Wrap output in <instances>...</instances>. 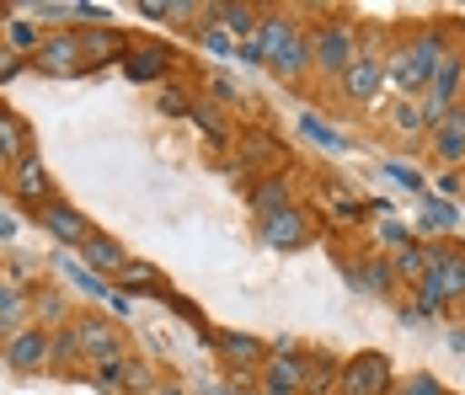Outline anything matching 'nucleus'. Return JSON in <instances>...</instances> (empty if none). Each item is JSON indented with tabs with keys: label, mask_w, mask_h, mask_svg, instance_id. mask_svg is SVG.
I'll use <instances>...</instances> for the list:
<instances>
[{
	"label": "nucleus",
	"mask_w": 465,
	"mask_h": 395,
	"mask_svg": "<svg viewBox=\"0 0 465 395\" xmlns=\"http://www.w3.org/2000/svg\"><path fill=\"white\" fill-rule=\"evenodd\" d=\"M439 64H444V38H439V33H422L412 48H401V54L391 59V81L401 91H418V86L433 81Z\"/></svg>",
	"instance_id": "1"
},
{
	"label": "nucleus",
	"mask_w": 465,
	"mask_h": 395,
	"mask_svg": "<svg viewBox=\"0 0 465 395\" xmlns=\"http://www.w3.org/2000/svg\"><path fill=\"white\" fill-rule=\"evenodd\" d=\"M359 54H353V27H316V38H311V64L326 70V75H348V64H353Z\"/></svg>",
	"instance_id": "2"
},
{
	"label": "nucleus",
	"mask_w": 465,
	"mask_h": 395,
	"mask_svg": "<svg viewBox=\"0 0 465 395\" xmlns=\"http://www.w3.org/2000/svg\"><path fill=\"white\" fill-rule=\"evenodd\" d=\"M422 283H433L444 300H465V257L444 252V246H422Z\"/></svg>",
	"instance_id": "3"
},
{
	"label": "nucleus",
	"mask_w": 465,
	"mask_h": 395,
	"mask_svg": "<svg viewBox=\"0 0 465 395\" xmlns=\"http://www.w3.org/2000/svg\"><path fill=\"white\" fill-rule=\"evenodd\" d=\"M337 385H342V395H385V385H391V358H385V352L353 358Z\"/></svg>",
	"instance_id": "4"
},
{
	"label": "nucleus",
	"mask_w": 465,
	"mask_h": 395,
	"mask_svg": "<svg viewBox=\"0 0 465 395\" xmlns=\"http://www.w3.org/2000/svg\"><path fill=\"white\" fill-rule=\"evenodd\" d=\"M33 70H44V75H75V70H81V38H75V33L44 38L38 54H33Z\"/></svg>",
	"instance_id": "5"
},
{
	"label": "nucleus",
	"mask_w": 465,
	"mask_h": 395,
	"mask_svg": "<svg viewBox=\"0 0 465 395\" xmlns=\"http://www.w3.org/2000/svg\"><path fill=\"white\" fill-rule=\"evenodd\" d=\"M38 220H44V230L59 241V246H86L96 230L86 224V214L81 209H64V203H48V209H38Z\"/></svg>",
	"instance_id": "6"
},
{
	"label": "nucleus",
	"mask_w": 465,
	"mask_h": 395,
	"mask_svg": "<svg viewBox=\"0 0 465 395\" xmlns=\"http://www.w3.org/2000/svg\"><path fill=\"white\" fill-rule=\"evenodd\" d=\"M385 64L374 59V54H359L353 64H348V75H342V86H348V96H359V102H374L380 96V86H385Z\"/></svg>",
	"instance_id": "7"
},
{
	"label": "nucleus",
	"mask_w": 465,
	"mask_h": 395,
	"mask_svg": "<svg viewBox=\"0 0 465 395\" xmlns=\"http://www.w3.org/2000/svg\"><path fill=\"white\" fill-rule=\"evenodd\" d=\"M75 337H81V352H86L92 363L124 358V352H118V331H113V321H75Z\"/></svg>",
	"instance_id": "8"
},
{
	"label": "nucleus",
	"mask_w": 465,
	"mask_h": 395,
	"mask_svg": "<svg viewBox=\"0 0 465 395\" xmlns=\"http://www.w3.org/2000/svg\"><path fill=\"white\" fill-rule=\"evenodd\" d=\"M113 59H124V38H118L113 27H86V33H81V70L113 64Z\"/></svg>",
	"instance_id": "9"
},
{
	"label": "nucleus",
	"mask_w": 465,
	"mask_h": 395,
	"mask_svg": "<svg viewBox=\"0 0 465 395\" xmlns=\"http://www.w3.org/2000/svg\"><path fill=\"white\" fill-rule=\"evenodd\" d=\"M44 358H48V337L38 331V326L16 331V337L5 342V363H11V369H22V374H27V369H38Z\"/></svg>",
	"instance_id": "10"
},
{
	"label": "nucleus",
	"mask_w": 465,
	"mask_h": 395,
	"mask_svg": "<svg viewBox=\"0 0 465 395\" xmlns=\"http://www.w3.org/2000/svg\"><path fill=\"white\" fill-rule=\"evenodd\" d=\"M11 187H16V193H22V198L33 203V209H38V203L48 209V193H54V182H48V172L38 166V161H33V155L11 166Z\"/></svg>",
	"instance_id": "11"
},
{
	"label": "nucleus",
	"mask_w": 465,
	"mask_h": 395,
	"mask_svg": "<svg viewBox=\"0 0 465 395\" xmlns=\"http://www.w3.org/2000/svg\"><path fill=\"white\" fill-rule=\"evenodd\" d=\"M166 64H172V54H166L161 44H144V48H129V54H124L129 81H161V75H166Z\"/></svg>",
	"instance_id": "12"
},
{
	"label": "nucleus",
	"mask_w": 465,
	"mask_h": 395,
	"mask_svg": "<svg viewBox=\"0 0 465 395\" xmlns=\"http://www.w3.org/2000/svg\"><path fill=\"white\" fill-rule=\"evenodd\" d=\"M433 144H439V155H444L450 166L465 161V107H450L444 123H433Z\"/></svg>",
	"instance_id": "13"
},
{
	"label": "nucleus",
	"mask_w": 465,
	"mask_h": 395,
	"mask_svg": "<svg viewBox=\"0 0 465 395\" xmlns=\"http://www.w3.org/2000/svg\"><path fill=\"white\" fill-rule=\"evenodd\" d=\"M262 241H268V246H283V252L300 246V241H305V214H300V209H283L273 220H262Z\"/></svg>",
	"instance_id": "14"
},
{
	"label": "nucleus",
	"mask_w": 465,
	"mask_h": 395,
	"mask_svg": "<svg viewBox=\"0 0 465 395\" xmlns=\"http://www.w3.org/2000/svg\"><path fill=\"white\" fill-rule=\"evenodd\" d=\"M300 385H305V363L300 358H289V352L268 358V395H294Z\"/></svg>",
	"instance_id": "15"
},
{
	"label": "nucleus",
	"mask_w": 465,
	"mask_h": 395,
	"mask_svg": "<svg viewBox=\"0 0 465 395\" xmlns=\"http://www.w3.org/2000/svg\"><path fill=\"white\" fill-rule=\"evenodd\" d=\"M81 252H86V267H92V272H124V267H129L124 246H118L113 235H92Z\"/></svg>",
	"instance_id": "16"
},
{
	"label": "nucleus",
	"mask_w": 465,
	"mask_h": 395,
	"mask_svg": "<svg viewBox=\"0 0 465 395\" xmlns=\"http://www.w3.org/2000/svg\"><path fill=\"white\" fill-rule=\"evenodd\" d=\"M27 150H33V139H27V123H22L16 113H0V155L16 166V161H27Z\"/></svg>",
	"instance_id": "17"
},
{
	"label": "nucleus",
	"mask_w": 465,
	"mask_h": 395,
	"mask_svg": "<svg viewBox=\"0 0 465 395\" xmlns=\"http://www.w3.org/2000/svg\"><path fill=\"white\" fill-rule=\"evenodd\" d=\"M252 209L262 214V220H273L289 209V182L283 176H268V182H257V193H252Z\"/></svg>",
	"instance_id": "18"
},
{
	"label": "nucleus",
	"mask_w": 465,
	"mask_h": 395,
	"mask_svg": "<svg viewBox=\"0 0 465 395\" xmlns=\"http://www.w3.org/2000/svg\"><path fill=\"white\" fill-rule=\"evenodd\" d=\"M273 70H279V75H289V81H294L300 70H311V44H305V38L294 33V38H289V44H283L279 54H273Z\"/></svg>",
	"instance_id": "19"
},
{
	"label": "nucleus",
	"mask_w": 465,
	"mask_h": 395,
	"mask_svg": "<svg viewBox=\"0 0 465 395\" xmlns=\"http://www.w3.org/2000/svg\"><path fill=\"white\" fill-rule=\"evenodd\" d=\"M59 272H64V278H70L81 294H92V300H107V294H113V289H107V283H102V278H96L86 262H70V257H59Z\"/></svg>",
	"instance_id": "20"
},
{
	"label": "nucleus",
	"mask_w": 465,
	"mask_h": 395,
	"mask_svg": "<svg viewBox=\"0 0 465 395\" xmlns=\"http://www.w3.org/2000/svg\"><path fill=\"white\" fill-rule=\"evenodd\" d=\"M214 348L225 352L231 363H257V358H262V342H257V337H235V331H220Z\"/></svg>",
	"instance_id": "21"
},
{
	"label": "nucleus",
	"mask_w": 465,
	"mask_h": 395,
	"mask_svg": "<svg viewBox=\"0 0 465 395\" xmlns=\"http://www.w3.org/2000/svg\"><path fill=\"white\" fill-rule=\"evenodd\" d=\"M118 278H124V289H144V294H155V300H161V283H155L161 272H155L150 262H134V257H129V267H124Z\"/></svg>",
	"instance_id": "22"
},
{
	"label": "nucleus",
	"mask_w": 465,
	"mask_h": 395,
	"mask_svg": "<svg viewBox=\"0 0 465 395\" xmlns=\"http://www.w3.org/2000/svg\"><path fill=\"white\" fill-rule=\"evenodd\" d=\"M294 38V27H289V16H262V33H257V44H262V54H279L283 44Z\"/></svg>",
	"instance_id": "23"
},
{
	"label": "nucleus",
	"mask_w": 465,
	"mask_h": 395,
	"mask_svg": "<svg viewBox=\"0 0 465 395\" xmlns=\"http://www.w3.org/2000/svg\"><path fill=\"white\" fill-rule=\"evenodd\" d=\"M331 380H337V363H331V358H316V363L305 369V385H300V390L305 395H326L331 390Z\"/></svg>",
	"instance_id": "24"
},
{
	"label": "nucleus",
	"mask_w": 465,
	"mask_h": 395,
	"mask_svg": "<svg viewBox=\"0 0 465 395\" xmlns=\"http://www.w3.org/2000/svg\"><path fill=\"white\" fill-rule=\"evenodd\" d=\"M460 214L450 209V203H433V198H422V230H455Z\"/></svg>",
	"instance_id": "25"
},
{
	"label": "nucleus",
	"mask_w": 465,
	"mask_h": 395,
	"mask_svg": "<svg viewBox=\"0 0 465 395\" xmlns=\"http://www.w3.org/2000/svg\"><path fill=\"white\" fill-rule=\"evenodd\" d=\"M353 272H359L353 283L370 289V294H385V289H391V262H370V267H353Z\"/></svg>",
	"instance_id": "26"
},
{
	"label": "nucleus",
	"mask_w": 465,
	"mask_h": 395,
	"mask_svg": "<svg viewBox=\"0 0 465 395\" xmlns=\"http://www.w3.org/2000/svg\"><path fill=\"white\" fill-rule=\"evenodd\" d=\"M187 118H193V123H198V129L209 133V139H214V144H225V123H220V113H214V107H209V102H193V113H187Z\"/></svg>",
	"instance_id": "27"
},
{
	"label": "nucleus",
	"mask_w": 465,
	"mask_h": 395,
	"mask_svg": "<svg viewBox=\"0 0 465 395\" xmlns=\"http://www.w3.org/2000/svg\"><path fill=\"white\" fill-rule=\"evenodd\" d=\"M209 11H214V16H220V22H225L231 33H252V27H257L252 5H209Z\"/></svg>",
	"instance_id": "28"
},
{
	"label": "nucleus",
	"mask_w": 465,
	"mask_h": 395,
	"mask_svg": "<svg viewBox=\"0 0 465 395\" xmlns=\"http://www.w3.org/2000/svg\"><path fill=\"white\" fill-rule=\"evenodd\" d=\"M391 272H401V278L422 283V272H428V267H422V246H401V252H396V262H391Z\"/></svg>",
	"instance_id": "29"
},
{
	"label": "nucleus",
	"mask_w": 465,
	"mask_h": 395,
	"mask_svg": "<svg viewBox=\"0 0 465 395\" xmlns=\"http://www.w3.org/2000/svg\"><path fill=\"white\" fill-rule=\"evenodd\" d=\"M300 133H305V139H316V144H326V150H342V133H337V129H326L322 118H311V113L300 118Z\"/></svg>",
	"instance_id": "30"
},
{
	"label": "nucleus",
	"mask_w": 465,
	"mask_h": 395,
	"mask_svg": "<svg viewBox=\"0 0 465 395\" xmlns=\"http://www.w3.org/2000/svg\"><path fill=\"white\" fill-rule=\"evenodd\" d=\"M33 310L54 326V321H64V294H59V289H38V294H33Z\"/></svg>",
	"instance_id": "31"
},
{
	"label": "nucleus",
	"mask_w": 465,
	"mask_h": 395,
	"mask_svg": "<svg viewBox=\"0 0 465 395\" xmlns=\"http://www.w3.org/2000/svg\"><path fill=\"white\" fill-rule=\"evenodd\" d=\"M48 358H81V337H75V326H64L59 337H48Z\"/></svg>",
	"instance_id": "32"
},
{
	"label": "nucleus",
	"mask_w": 465,
	"mask_h": 395,
	"mask_svg": "<svg viewBox=\"0 0 465 395\" xmlns=\"http://www.w3.org/2000/svg\"><path fill=\"white\" fill-rule=\"evenodd\" d=\"M391 123H396L401 133H418L422 129V113L412 107V102H396V107H391Z\"/></svg>",
	"instance_id": "33"
},
{
	"label": "nucleus",
	"mask_w": 465,
	"mask_h": 395,
	"mask_svg": "<svg viewBox=\"0 0 465 395\" xmlns=\"http://www.w3.org/2000/svg\"><path fill=\"white\" fill-rule=\"evenodd\" d=\"M155 107H161L166 118H183V113H193V102H187V96H183L177 86H166V91H161V102H155Z\"/></svg>",
	"instance_id": "34"
},
{
	"label": "nucleus",
	"mask_w": 465,
	"mask_h": 395,
	"mask_svg": "<svg viewBox=\"0 0 465 395\" xmlns=\"http://www.w3.org/2000/svg\"><path fill=\"white\" fill-rule=\"evenodd\" d=\"M5 33H11V44L16 48H33V54H38V33H33V22H5Z\"/></svg>",
	"instance_id": "35"
},
{
	"label": "nucleus",
	"mask_w": 465,
	"mask_h": 395,
	"mask_svg": "<svg viewBox=\"0 0 465 395\" xmlns=\"http://www.w3.org/2000/svg\"><path fill=\"white\" fill-rule=\"evenodd\" d=\"M444 310V294L433 283H418V315H439Z\"/></svg>",
	"instance_id": "36"
},
{
	"label": "nucleus",
	"mask_w": 465,
	"mask_h": 395,
	"mask_svg": "<svg viewBox=\"0 0 465 395\" xmlns=\"http://www.w3.org/2000/svg\"><path fill=\"white\" fill-rule=\"evenodd\" d=\"M124 390H150V369L144 363H129L124 369Z\"/></svg>",
	"instance_id": "37"
},
{
	"label": "nucleus",
	"mask_w": 465,
	"mask_h": 395,
	"mask_svg": "<svg viewBox=\"0 0 465 395\" xmlns=\"http://www.w3.org/2000/svg\"><path fill=\"white\" fill-rule=\"evenodd\" d=\"M380 172H385V176H396L401 187H422V176H418V172H407V166H396V161H385Z\"/></svg>",
	"instance_id": "38"
},
{
	"label": "nucleus",
	"mask_w": 465,
	"mask_h": 395,
	"mask_svg": "<svg viewBox=\"0 0 465 395\" xmlns=\"http://www.w3.org/2000/svg\"><path fill=\"white\" fill-rule=\"evenodd\" d=\"M235 59H241V64H262L268 54H262V44H257V38H246V44L235 48Z\"/></svg>",
	"instance_id": "39"
},
{
	"label": "nucleus",
	"mask_w": 465,
	"mask_h": 395,
	"mask_svg": "<svg viewBox=\"0 0 465 395\" xmlns=\"http://www.w3.org/2000/svg\"><path fill=\"white\" fill-rule=\"evenodd\" d=\"M22 64H27L22 54H0V86H5L11 75H22Z\"/></svg>",
	"instance_id": "40"
},
{
	"label": "nucleus",
	"mask_w": 465,
	"mask_h": 395,
	"mask_svg": "<svg viewBox=\"0 0 465 395\" xmlns=\"http://www.w3.org/2000/svg\"><path fill=\"white\" fill-rule=\"evenodd\" d=\"M380 235H385V246H396V252H401V246L412 241V235H407V230H401L396 220H391V224H380Z\"/></svg>",
	"instance_id": "41"
},
{
	"label": "nucleus",
	"mask_w": 465,
	"mask_h": 395,
	"mask_svg": "<svg viewBox=\"0 0 465 395\" xmlns=\"http://www.w3.org/2000/svg\"><path fill=\"white\" fill-rule=\"evenodd\" d=\"M38 16H48V22H64V16H75V5H54V0H44V5H33Z\"/></svg>",
	"instance_id": "42"
},
{
	"label": "nucleus",
	"mask_w": 465,
	"mask_h": 395,
	"mask_svg": "<svg viewBox=\"0 0 465 395\" xmlns=\"http://www.w3.org/2000/svg\"><path fill=\"white\" fill-rule=\"evenodd\" d=\"M107 305L118 310V315H129V310H134V300H129V289H113V294H107Z\"/></svg>",
	"instance_id": "43"
},
{
	"label": "nucleus",
	"mask_w": 465,
	"mask_h": 395,
	"mask_svg": "<svg viewBox=\"0 0 465 395\" xmlns=\"http://www.w3.org/2000/svg\"><path fill=\"white\" fill-rule=\"evenodd\" d=\"M407 395H444V390H439V380H422V374H418V380L407 385Z\"/></svg>",
	"instance_id": "44"
},
{
	"label": "nucleus",
	"mask_w": 465,
	"mask_h": 395,
	"mask_svg": "<svg viewBox=\"0 0 465 395\" xmlns=\"http://www.w3.org/2000/svg\"><path fill=\"white\" fill-rule=\"evenodd\" d=\"M203 44H209V54H231V38L225 33H203Z\"/></svg>",
	"instance_id": "45"
},
{
	"label": "nucleus",
	"mask_w": 465,
	"mask_h": 395,
	"mask_svg": "<svg viewBox=\"0 0 465 395\" xmlns=\"http://www.w3.org/2000/svg\"><path fill=\"white\" fill-rule=\"evenodd\" d=\"M214 96H220V102H241V91H235L231 81H214Z\"/></svg>",
	"instance_id": "46"
},
{
	"label": "nucleus",
	"mask_w": 465,
	"mask_h": 395,
	"mask_svg": "<svg viewBox=\"0 0 465 395\" xmlns=\"http://www.w3.org/2000/svg\"><path fill=\"white\" fill-rule=\"evenodd\" d=\"M11 235H16V220H5V214H0V241H11Z\"/></svg>",
	"instance_id": "47"
},
{
	"label": "nucleus",
	"mask_w": 465,
	"mask_h": 395,
	"mask_svg": "<svg viewBox=\"0 0 465 395\" xmlns=\"http://www.w3.org/2000/svg\"><path fill=\"white\" fill-rule=\"evenodd\" d=\"M150 395H183V390L177 385H161V390H150Z\"/></svg>",
	"instance_id": "48"
},
{
	"label": "nucleus",
	"mask_w": 465,
	"mask_h": 395,
	"mask_svg": "<svg viewBox=\"0 0 465 395\" xmlns=\"http://www.w3.org/2000/svg\"><path fill=\"white\" fill-rule=\"evenodd\" d=\"M0 289H5V283H0Z\"/></svg>",
	"instance_id": "49"
}]
</instances>
